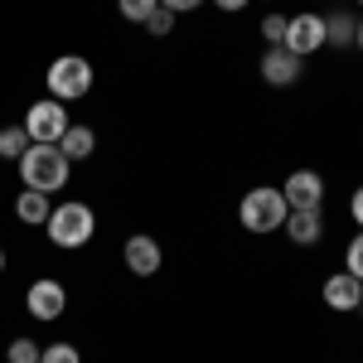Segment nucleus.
Segmentation results:
<instances>
[{"label": "nucleus", "instance_id": "obj_24", "mask_svg": "<svg viewBox=\"0 0 363 363\" xmlns=\"http://www.w3.org/2000/svg\"><path fill=\"white\" fill-rule=\"evenodd\" d=\"M213 5H218V10H228V15H238V10H247L252 0H213Z\"/></svg>", "mask_w": 363, "mask_h": 363}, {"label": "nucleus", "instance_id": "obj_15", "mask_svg": "<svg viewBox=\"0 0 363 363\" xmlns=\"http://www.w3.org/2000/svg\"><path fill=\"white\" fill-rule=\"evenodd\" d=\"M354 34H359V20H349V15H325V44L349 49V44H354Z\"/></svg>", "mask_w": 363, "mask_h": 363}, {"label": "nucleus", "instance_id": "obj_10", "mask_svg": "<svg viewBox=\"0 0 363 363\" xmlns=\"http://www.w3.org/2000/svg\"><path fill=\"white\" fill-rule=\"evenodd\" d=\"M301 63H306V58H296L286 44H272L267 58H262V78H267L272 87H291L296 78H301Z\"/></svg>", "mask_w": 363, "mask_h": 363}, {"label": "nucleus", "instance_id": "obj_3", "mask_svg": "<svg viewBox=\"0 0 363 363\" xmlns=\"http://www.w3.org/2000/svg\"><path fill=\"white\" fill-rule=\"evenodd\" d=\"M286 199H281V189H272V184H257V189H247L242 194V203H238V223L247 228V233H277L281 223H286Z\"/></svg>", "mask_w": 363, "mask_h": 363}, {"label": "nucleus", "instance_id": "obj_4", "mask_svg": "<svg viewBox=\"0 0 363 363\" xmlns=\"http://www.w3.org/2000/svg\"><path fill=\"white\" fill-rule=\"evenodd\" d=\"M49 97H58V102H78V97H87L92 92V63H87L83 54H63L49 63Z\"/></svg>", "mask_w": 363, "mask_h": 363}, {"label": "nucleus", "instance_id": "obj_28", "mask_svg": "<svg viewBox=\"0 0 363 363\" xmlns=\"http://www.w3.org/2000/svg\"><path fill=\"white\" fill-rule=\"evenodd\" d=\"M359 310H363V301H359Z\"/></svg>", "mask_w": 363, "mask_h": 363}, {"label": "nucleus", "instance_id": "obj_11", "mask_svg": "<svg viewBox=\"0 0 363 363\" xmlns=\"http://www.w3.org/2000/svg\"><path fill=\"white\" fill-rule=\"evenodd\" d=\"M281 228H286V238H291L296 247H315V242L325 238V218H320V208H291Z\"/></svg>", "mask_w": 363, "mask_h": 363}, {"label": "nucleus", "instance_id": "obj_9", "mask_svg": "<svg viewBox=\"0 0 363 363\" xmlns=\"http://www.w3.org/2000/svg\"><path fill=\"white\" fill-rule=\"evenodd\" d=\"M121 262H126L136 277H155V272H160V262H165V252H160V242H155V238L136 233V238H126V247H121Z\"/></svg>", "mask_w": 363, "mask_h": 363}, {"label": "nucleus", "instance_id": "obj_19", "mask_svg": "<svg viewBox=\"0 0 363 363\" xmlns=\"http://www.w3.org/2000/svg\"><path fill=\"white\" fill-rule=\"evenodd\" d=\"M39 344L34 339H10V349H5V363H39Z\"/></svg>", "mask_w": 363, "mask_h": 363}, {"label": "nucleus", "instance_id": "obj_25", "mask_svg": "<svg viewBox=\"0 0 363 363\" xmlns=\"http://www.w3.org/2000/svg\"><path fill=\"white\" fill-rule=\"evenodd\" d=\"M160 5H165V10H174V15H179V10H194V5H203V0H160Z\"/></svg>", "mask_w": 363, "mask_h": 363}, {"label": "nucleus", "instance_id": "obj_8", "mask_svg": "<svg viewBox=\"0 0 363 363\" xmlns=\"http://www.w3.org/2000/svg\"><path fill=\"white\" fill-rule=\"evenodd\" d=\"M281 199H286V208H320L325 203V179L315 169H296L281 184Z\"/></svg>", "mask_w": 363, "mask_h": 363}, {"label": "nucleus", "instance_id": "obj_6", "mask_svg": "<svg viewBox=\"0 0 363 363\" xmlns=\"http://www.w3.org/2000/svg\"><path fill=\"white\" fill-rule=\"evenodd\" d=\"M286 49L296 58H310L315 49H325V15H296V20H286Z\"/></svg>", "mask_w": 363, "mask_h": 363}, {"label": "nucleus", "instance_id": "obj_27", "mask_svg": "<svg viewBox=\"0 0 363 363\" xmlns=\"http://www.w3.org/2000/svg\"><path fill=\"white\" fill-rule=\"evenodd\" d=\"M0 272H5V252H0Z\"/></svg>", "mask_w": 363, "mask_h": 363}, {"label": "nucleus", "instance_id": "obj_7", "mask_svg": "<svg viewBox=\"0 0 363 363\" xmlns=\"http://www.w3.org/2000/svg\"><path fill=\"white\" fill-rule=\"evenodd\" d=\"M25 306H29V315H34V320H58V315L68 310V291H63V281L39 277L34 286H29Z\"/></svg>", "mask_w": 363, "mask_h": 363}, {"label": "nucleus", "instance_id": "obj_14", "mask_svg": "<svg viewBox=\"0 0 363 363\" xmlns=\"http://www.w3.org/2000/svg\"><path fill=\"white\" fill-rule=\"evenodd\" d=\"M49 213H54V203H49V194H39V189H25V194L15 199V218L29 228L49 223Z\"/></svg>", "mask_w": 363, "mask_h": 363}, {"label": "nucleus", "instance_id": "obj_20", "mask_svg": "<svg viewBox=\"0 0 363 363\" xmlns=\"http://www.w3.org/2000/svg\"><path fill=\"white\" fill-rule=\"evenodd\" d=\"M145 29H150L155 39H160V34H169V29H174V10H165V5H155V10H150V20H145Z\"/></svg>", "mask_w": 363, "mask_h": 363}, {"label": "nucleus", "instance_id": "obj_22", "mask_svg": "<svg viewBox=\"0 0 363 363\" xmlns=\"http://www.w3.org/2000/svg\"><path fill=\"white\" fill-rule=\"evenodd\" d=\"M344 262H349L344 272H349V277H359V281H363V228H359V238L349 242V252H344Z\"/></svg>", "mask_w": 363, "mask_h": 363}, {"label": "nucleus", "instance_id": "obj_23", "mask_svg": "<svg viewBox=\"0 0 363 363\" xmlns=\"http://www.w3.org/2000/svg\"><path fill=\"white\" fill-rule=\"evenodd\" d=\"M349 213H354V223L363 228V184L354 189V199H349Z\"/></svg>", "mask_w": 363, "mask_h": 363}, {"label": "nucleus", "instance_id": "obj_17", "mask_svg": "<svg viewBox=\"0 0 363 363\" xmlns=\"http://www.w3.org/2000/svg\"><path fill=\"white\" fill-rule=\"evenodd\" d=\"M39 363H83V354H78V344H68V339H54V344H44Z\"/></svg>", "mask_w": 363, "mask_h": 363}, {"label": "nucleus", "instance_id": "obj_29", "mask_svg": "<svg viewBox=\"0 0 363 363\" xmlns=\"http://www.w3.org/2000/svg\"><path fill=\"white\" fill-rule=\"evenodd\" d=\"M359 5H363V0H359Z\"/></svg>", "mask_w": 363, "mask_h": 363}, {"label": "nucleus", "instance_id": "obj_13", "mask_svg": "<svg viewBox=\"0 0 363 363\" xmlns=\"http://www.w3.org/2000/svg\"><path fill=\"white\" fill-rule=\"evenodd\" d=\"M58 150H63L68 160H87V155L97 150V131H92V126H73V121H68V131L58 136Z\"/></svg>", "mask_w": 363, "mask_h": 363}, {"label": "nucleus", "instance_id": "obj_12", "mask_svg": "<svg viewBox=\"0 0 363 363\" xmlns=\"http://www.w3.org/2000/svg\"><path fill=\"white\" fill-rule=\"evenodd\" d=\"M359 301H363V281L359 277L339 272V277L325 281V306L330 310H359Z\"/></svg>", "mask_w": 363, "mask_h": 363}, {"label": "nucleus", "instance_id": "obj_2", "mask_svg": "<svg viewBox=\"0 0 363 363\" xmlns=\"http://www.w3.org/2000/svg\"><path fill=\"white\" fill-rule=\"evenodd\" d=\"M44 233H49V242H54V247L78 252L83 242H92V233H97V213H92L87 203H78V199H68V203H58L54 213H49Z\"/></svg>", "mask_w": 363, "mask_h": 363}, {"label": "nucleus", "instance_id": "obj_21", "mask_svg": "<svg viewBox=\"0 0 363 363\" xmlns=\"http://www.w3.org/2000/svg\"><path fill=\"white\" fill-rule=\"evenodd\" d=\"M262 39H267V49L272 44H286V15H267L262 20Z\"/></svg>", "mask_w": 363, "mask_h": 363}, {"label": "nucleus", "instance_id": "obj_16", "mask_svg": "<svg viewBox=\"0 0 363 363\" xmlns=\"http://www.w3.org/2000/svg\"><path fill=\"white\" fill-rule=\"evenodd\" d=\"M29 145H34V140H29L25 126H5V131H0V160H20Z\"/></svg>", "mask_w": 363, "mask_h": 363}, {"label": "nucleus", "instance_id": "obj_5", "mask_svg": "<svg viewBox=\"0 0 363 363\" xmlns=\"http://www.w3.org/2000/svg\"><path fill=\"white\" fill-rule=\"evenodd\" d=\"M29 131V140L34 145H58V136L68 131V107L58 102V97H39L34 107L25 112V121H20Z\"/></svg>", "mask_w": 363, "mask_h": 363}, {"label": "nucleus", "instance_id": "obj_26", "mask_svg": "<svg viewBox=\"0 0 363 363\" xmlns=\"http://www.w3.org/2000/svg\"><path fill=\"white\" fill-rule=\"evenodd\" d=\"M354 44H359V49H363V20H359V34H354Z\"/></svg>", "mask_w": 363, "mask_h": 363}, {"label": "nucleus", "instance_id": "obj_1", "mask_svg": "<svg viewBox=\"0 0 363 363\" xmlns=\"http://www.w3.org/2000/svg\"><path fill=\"white\" fill-rule=\"evenodd\" d=\"M20 165V179H25V189H39V194H54L68 184V169L73 160L58 150V145H29L25 155L15 160Z\"/></svg>", "mask_w": 363, "mask_h": 363}, {"label": "nucleus", "instance_id": "obj_18", "mask_svg": "<svg viewBox=\"0 0 363 363\" xmlns=\"http://www.w3.org/2000/svg\"><path fill=\"white\" fill-rule=\"evenodd\" d=\"M155 5H160V0H116V15H121V20H131V25H145Z\"/></svg>", "mask_w": 363, "mask_h": 363}]
</instances>
